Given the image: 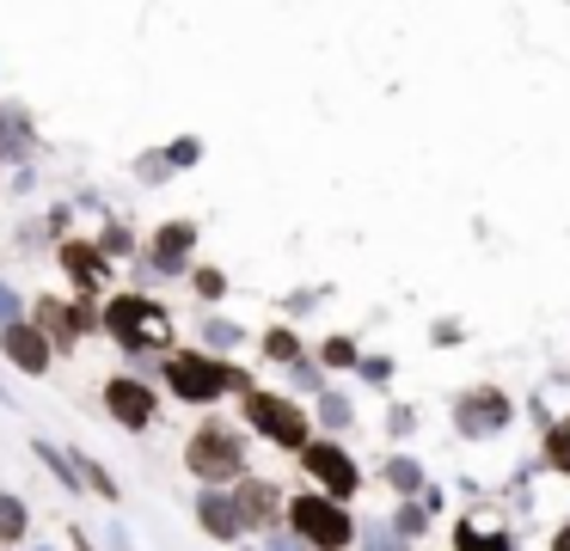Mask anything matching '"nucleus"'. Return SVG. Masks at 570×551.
I'll return each mask as SVG.
<instances>
[{"instance_id":"nucleus-2","label":"nucleus","mask_w":570,"mask_h":551,"mask_svg":"<svg viewBox=\"0 0 570 551\" xmlns=\"http://www.w3.org/2000/svg\"><path fill=\"white\" fill-rule=\"evenodd\" d=\"M166 381H173V393H178V398H190V405H209V398H221V393H227V386L252 393V381H246L239 367L209 362V355H173V362H166Z\"/></svg>"},{"instance_id":"nucleus-21","label":"nucleus","mask_w":570,"mask_h":551,"mask_svg":"<svg viewBox=\"0 0 570 551\" xmlns=\"http://www.w3.org/2000/svg\"><path fill=\"white\" fill-rule=\"evenodd\" d=\"M319 417L332 423V429H344V423H350V405H344L338 393H325V405H319Z\"/></svg>"},{"instance_id":"nucleus-19","label":"nucleus","mask_w":570,"mask_h":551,"mask_svg":"<svg viewBox=\"0 0 570 551\" xmlns=\"http://www.w3.org/2000/svg\"><path fill=\"white\" fill-rule=\"evenodd\" d=\"M19 533H25V502L0 497V539H19Z\"/></svg>"},{"instance_id":"nucleus-20","label":"nucleus","mask_w":570,"mask_h":551,"mask_svg":"<svg viewBox=\"0 0 570 551\" xmlns=\"http://www.w3.org/2000/svg\"><path fill=\"white\" fill-rule=\"evenodd\" d=\"M265 355H270V362H294V355H301L294 331H270V337H265Z\"/></svg>"},{"instance_id":"nucleus-9","label":"nucleus","mask_w":570,"mask_h":551,"mask_svg":"<svg viewBox=\"0 0 570 551\" xmlns=\"http://www.w3.org/2000/svg\"><path fill=\"white\" fill-rule=\"evenodd\" d=\"M105 405H111V417H117L123 429H147V423H154V393H147L142 381H111Z\"/></svg>"},{"instance_id":"nucleus-7","label":"nucleus","mask_w":570,"mask_h":551,"mask_svg":"<svg viewBox=\"0 0 570 551\" xmlns=\"http://www.w3.org/2000/svg\"><path fill=\"white\" fill-rule=\"evenodd\" d=\"M509 417H516V410H509V398L497 393V386H478V393L454 398V423H460V435H497Z\"/></svg>"},{"instance_id":"nucleus-23","label":"nucleus","mask_w":570,"mask_h":551,"mask_svg":"<svg viewBox=\"0 0 570 551\" xmlns=\"http://www.w3.org/2000/svg\"><path fill=\"white\" fill-rule=\"evenodd\" d=\"M369 551H405V539H398V533H374Z\"/></svg>"},{"instance_id":"nucleus-10","label":"nucleus","mask_w":570,"mask_h":551,"mask_svg":"<svg viewBox=\"0 0 570 551\" xmlns=\"http://www.w3.org/2000/svg\"><path fill=\"white\" fill-rule=\"evenodd\" d=\"M0 343H7V355H13L25 374H43V367H50V337H43L38 325H0Z\"/></svg>"},{"instance_id":"nucleus-11","label":"nucleus","mask_w":570,"mask_h":551,"mask_svg":"<svg viewBox=\"0 0 570 551\" xmlns=\"http://www.w3.org/2000/svg\"><path fill=\"white\" fill-rule=\"evenodd\" d=\"M454 551H516V533H509V527L460 521V527H454Z\"/></svg>"},{"instance_id":"nucleus-1","label":"nucleus","mask_w":570,"mask_h":551,"mask_svg":"<svg viewBox=\"0 0 570 551\" xmlns=\"http://www.w3.org/2000/svg\"><path fill=\"white\" fill-rule=\"evenodd\" d=\"M289 527H294V539H301L307 551H344V545H356V521H350V509L344 502H332V497H294L289 502Z\"/></svg>"},{"instance_id":"nucleus-26","label":"nucleus","mask_w":570,"mask_h":551,"mask_svg":"<svg viewBox=\"0 0 570 551\" xmlns=\"http://www.w3.org/2000/svg\"><path fill=\"white\" fill-rule=\"evenodd\" d=\"M270 551H307L301 539H270Z\"/></svg>"},{"instance_id":"nucleus-5","label":"nucleus","mask_w":570,"mask_h":551,"mask_svg":"<svg viewBox=\"0 0 570 551\" xmlns=\"http://www.w3.org/2000/svg\"><path fill=\"white\" fill-rule=\"evenodd\" d=\"M301 466L319 478V490L332 502H344V497H356V485H362V472H356V459L344 454L338 441H307L301 447Z\"/></svg>"},{"instance_id":"nucleus-14","label":"nucleus","mask_w":570,"mask_h":551,"mask_svg":"<svg viewBox=\"0 0 570 551\" xmlns=\"http://www.w3.org/2000/svg\"><path fill=\"white\" fill-rule=\"evenodd\" d=\"M62 263L80 289H99V276H105V258H99L93 246H62Z\"/></svg>"},{"instance_id":"nucleus-18","label":"nucleus","mask_w":570,"mask_h":551,"mask_svg":"<svg viewBox=\"0 0 570 551\" xmlns=\"http://www.w3.org/2000/svg\"><path fill=\"white\" fill-rule=\"evenodd\" d=\"M424 527H429V509H424V502H405V509H398V521H393V533L398 539H417Z\"/></svg>"},{"instance_id":"nucleus-12","label":"nucleus","mask_w":570,"mask_h":551,"mask_svg":"<svg viewBox=\"0 0 570 551\" xmlns=\"http://www.w3.org/2000/svg\"><path fill=\"white\" fill-rule=\"evenodd\" d=\"M197 521L209 539H239V514H234V497H203L197 502Z\"/></svg>"},{"instance_id":"nucleus-16","label":"nucleus","mask_w":570,"mask_h":551,"mask_svg":"<svg viewBox=\"0 0 570 551\" xmlns=\"http://www.w3.org/2000/svg\"><path fill=\"white\" fill-rule=\"evenodd\" d=\"M546 466L570 478V417H558L552 429H546Z\"/></svg>"},{"instance_id":"nucleus-22","label":"nucleus","mask_w":570,"mask_h":551,"mask_svg":"<svg viewBox=\"0 0 570 551\" xmlns=\"http://www.w3.org/2000/svg\"><path fill=\"white\" fill-rule=\"evenodd\" d=\"M325 362H332V367H350V362H356V343H350V337H332V343H325Z\"/></svg>"},{"instance_id":"nucleus-4","label":"nucleus","mask_w":570,"mask_h":551,"mask_svg":"<svg viewBox=\"0 0 570 551\" xmlns=\"http://www.w3.org/2000/svg\"><path fill=\"white\" fill-rule=\"evenodd\" d=\"M246 423H252L258 435H270L277 447H307V417H301V405H289V398L246 393Z\"/></svg>"},{"instance_id":"nucleus-24","label":"nucleus","mask_w":570,"mask_h":551,"mask_svg":"<svg viewBox=\"0 0 570 551\" xmlns=\"http://www.w3.org/2000/svg\"><path fill=\"white\" fill-rule=\"evenodd\" d=\"M0 325H13V294L0 289Z\"/></svg>"},{"instance_id":"nucleus-15","label":"nucleus","mask_w":570,"mask_h":551,"mask_svg":"<svg viewBox=\"0 0 570 551\" xmlns=\"http://www.w3.org/2000/svg\"><path fill=\"white\" fill-rule=\"evenodd\" d=\"M185 251H190V227L185 221H173L166 233L154 239V263H159V270H178V263H185Z\"/></svg>"},{"instance_id":"nucleus-3","label":"nucleus","mask_w":570,"mask_h":551,"mask_svg":"<svg viewBox=\"0 0 570 551\" xmlns=\"http://www.w3.org/2000/svg\"><path fill=\"white\" fill-rule=\"evenodd\" d=\"M185 459H190V472H197L203 485H234V478L246 472V454H239V435H234V429H221V423H203V429L190 435Z\"/></svg>"},{"instance_id":"nucleus-13","label":"nucleus","mask_w":570,"mask_h":551,"mask_svg":"<svg viewBox=\"0 0 570 551\" xmlns=\"http://www.w3.org/2000/svg\"><path fill=\"white\" fill-rule=\"evenodd\" d=\"M80 325H86V319H80L74 306L38 301V331H43V337H55V343H74V337H80Z\"/></svg>"},{"instance_id":"nucleus-25","label":"nucleus","mask_w":570,"mask_h":551,"mask_svg":"<svg viewBox=\"0 0 570 551\" xmlns=\"http://www.w3.org/2000/svg\"><path fill=\"white\" fill-rule=\"evenodd\" d=\"M552 551H570V521H564V527H558V533H552Z\"/></svg>"},{"instance_id":"nucleus-8","label":"nucleus","mask_w":570,"mask_h":551,"mask_svg":"<svg viewBox=\"0 0 570 551\" xmlns=\"http://www.w3.org/2000/svg\"><path fill=\"white\" fill-rule=\"evenodd\" d=\"M234 514H239V527H277V514H282L277 485H265V478H239Z\"/></svg>"},{"instance_id":"nucleus-6","label":"nucleus","mask_w":570,"mask_h":551,"mask_svg":"<svg viewBox=\"0 0 570 551\" xmlns=\"http://www.w3.org/2000/svg\"><path fill=\"white\" fill-rule=\"evenodd\" d=\"M105 325L117 331L123 343H159L166 337V313H159L154 301H142V294H123V301L105 306Z\"/></svg>"},{"instance_id":"nucleus-17","label":"nucleus","mask_w":570,"mask_h":551,"mask_svg":"<svg viewBox=\"0 0 570 551\" xmlns=\"http://www.w3.org/2000/svg\"><path fill=\"white\" fill-rule=\"evenodd\" d=\"M386 485L417 497V490H424V466H417V459H393V466H386Z\"/></svg>"}]
</instances>
